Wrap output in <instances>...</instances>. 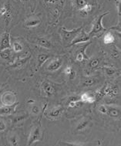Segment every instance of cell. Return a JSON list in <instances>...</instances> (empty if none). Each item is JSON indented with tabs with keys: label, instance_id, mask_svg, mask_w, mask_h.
Wrapping results in <instances>:
<instances>
[{
	"label": "cell",
	"instance_id": "1",
	"mask_svg": "<svg viewBox=\"0 0 121 146\" xmlns=\"http://www.w3.org/2000/svg\"><path fill=\"white\" fill-rule=\"evenodd\" d=\"M110 13V11L106 12L104 14L100 15L98 18L96 20V21L94 22V23L93 24V27L91 29V31L89 33V35L90 37H94L97 36L98 35H100V34H103L104 31H107V29L105 28H104L103 24H102V20H103L104 17L106 16L107 15H108Z\"/></svg>",
	"mask_w": 121,
	"mask_h": 146
},
{
	"label": "cell",
	"instance_id": "2",
	"mask_svg": "<svg viewBox=\"0 0 121 146\" xmlns=\"http://www.w3.org/2000/svg\"><path fill=\"white\" fill-rule=\"evenodd\" d=\"M83 29V26H81L79 28H77L75 29L68 31L65 27H62L60 29V34L62 40L64 42H70L76 36L78 33L81 32V31Z\"/></svg>",
	"mask_w": 121,
	"mask_h": 146
},
{
	"label": "cell",
	"instance_id": "3",
	"mask_svg": "<svg viewBox=\"0 0 121 146\" xmlns=\"http://www.w3.org/2000/svg\"><path fill=\"white\" fill-rule=\"evenodd\" d=\"M1 102L3 106H12L17 103V96L13 91H6L2 94Z\"/></svg>",
	"mask_w": 121,
	"mask_h": 146
},
{
	"label": "cell",
	"instance_id": "4",
	"mask_svg": "<svg viewBox=\"0 0 121 146\" xmlns=\"http://www.w3.org/2000/svg\"><path fill=\"white\" fill-rule=\"evenodd\" d=\"M40 139H41V129H40V127H38V126L33 127L30 132V135H29L27 145L28 146L31 145L34 143H35L36 142L39 141Z\"/></svg>",
	"mask_w": 121,
	"mask_h": 146
},
{
	"label": "cell",
	"instance_id": "5",
	"mask_svg": "<svg viewBox=\"0 0 121 146\" xmlns=\"http://www.w3.org/2000/svg\"><path fill=\"white\" fill-rule=\"evenodd\" d=\"M90 39H91V37L89 36V34L85 32L82 29V30L81 31V32L78 33V35L70 42V46L76 45L78 44L83 43V42H87L90 40Z\"/></svg>",
	"mask_w": 121,
	"mask_h": 146
},
{
	"label": "cell",
	"instance_id": "6",
	"mask_svg": "<svg viewBox=\"0 0 121 146\" xmlns=\"http://www.w3.org/2000/svg\"><path fill=\"white\" fill-rule=\"evenodd\" d=\"M10 48H12V44L10 42V33L5 32L2 34L0 39V51Z\"/></svg>",
	"mask_w": 121,
	"mask_h": 146
},
{
	"label": "cell",
	"instance_id": "7",
	"mask_svg": "<svg viewBox=\"0 0 121 146\" xmlns=\"http://www.w3.org/2000/svg\"><path fill=\"white\" fill-rule=\"evenodd\" d=\"M62 63H63V60L61 58H55V59L52 60V61H50V63L48 64L47 68L48 71H58V69L60 68V67L62 66Z\"/></svg>",
	"mask_w": 121,
	"mask_h": 146
},
{
	"label": "cell",
	"instance_id": "8",
	"mask_svg": "<svg viewBox=\"0 0 121 146\" xmlns=\"http://www.w3.org/2000/svg\"><path fill=\"white\" fill-rule=\"evenodd\" d=\"M18 105V103L17 102L12 106H4L3 107L0 108V116H8L14 113Z\"/></svg>",
	"mask_w": 121,
	"mask_h": 146
},
{
	"label": "cell",
	"instance_id": "9",
	"mask_svg": "<svg viewBox=\"0 0 121 146\" xmlns=\"http://www.w3.org/2000/svg\"><path fill=\"white\" fill-rule=\"evenodd\" d=\"M98 79L94 76H85L81 79V84L83 87H91L97 83H98Z\"/></svg>",
	"mask_w": 121,
	"mask_h": 146
},
{
	"label": "cell",
	"instance_id": "10",
	"mask_svg": "<svg viewBox=\"0 0 121 146\" xmlns=\"http://www.w3.org/2000/svg\"><path fill=\"white\" fill-rule=\"evenodd\" d=\"M41 23V20L39 18L36 16H31L27 18L25 22V26L27 28H32L36 27V26H38Z\"/></svg>",
	"mask_w": 121,
	"mask_h": 146
},
{
	"label": "cell",
	"instance_id": "11",
	"mask_svg": "<svg viewBox=\"0 0 121 146\" xmlns=\"http://www.w3.org/2000/svg\"><path fill=\"white\" fill-rule=\"evenodd\" d=\"M104 94L110 97H115L118 95V89L115 86L104 85Z\"/></svg>",
	"mask_w": 121,
	"mask_h": 146
},
{
	"label": "cell",
	"instance_id": "12",
	"mask_svg": "<svg viewBox=\"0 0 121 146\" xmlns=\"http://www.w3.org/2000/svg\"><path fill=\"white\" fill-rule=\"evenodd\" d=\"M43 90L46 95L48 96H52L55 94L56 90L54 87V86L52 85L49 82H44L43 84Z\"/></svg>",
	"mask_w": 121,
	"mask_h": 146
},
{
	"label": "cell",
	"instance_id": "13",
	"mask_svg": "<svg viewBox=\"0 0 121 146\" xmlns=\"http://www.w3.org/2000/svg\"><path fill=\"white\" fill-rule=\"evenodd\" d=\"M62 111H63V108L61 107V106H58V107L54 108L52 110H51L48 114V116L51 118H53V119H58L61 116Z\"/></svg>",
	"mask_w": 121,
	"mask_h": 146
},
{
	"label": "cell",
	"instance_id": "14",
	"mask_svg": "<svg viewBox=\"0 0 121 146\" xmlns=\"http://www.w3.org/2000/svg\"><path fill=\"white\" fill-rule=\"evenodd\" d=\"M81 100L83 101V103H93L94 102L96 101V98L94 95L88 93V92H85V93H83L81 96Z\"/></svg>",
	"mask_w": 121,
	"mask_h": 146
},
{
	"label": "cell",
	"instance_id": "15",
	"mask_svg": "<svg viewBox=\"0 0 121 146\" xmlns=\"http://www.w3.org/2000/svg\"><path fill=\"white\" fill-rule=\"evenodd\" d=\"M107 115L113 118H119L120 116V111L119 109H118L116 108L110 107V106H107Z\"/></svg>",
	"mask_w": 121,
	"mask_h": 146
},
{
	"label": "cell",
	"instance_id": "16",
	"mask_svg": "<svg viewBox=\"0 0 121 146\" xmlns=\"http://www.w3.org/2000/svg\"><path fill=\"white\" fill-rule=\"evenodd\" d=\"M115 40V36H114L113 34H112L110 31H108L104 35L103 42L106 44H111L114 43Z\"/></svg>",
	"mask_w": 121,
	"mask_h": 146
},
{
	"label": "cell",
	"instance_id": "17",
	"mask_svg": "<svg viewBox=\"0 0 121 146\" xmlns=\"http://www.w3.org/2000/svg\"><path fill=\"white\" fill-rule=\"evenodd\" d=\"M36 43L39 45L40 47H42L44 48L50 49L52 47L51 42L45 38H38L36 41Z\"/></svg>",
	"mask_w": 121,
	"mask_h": 146
},
{
	"label": "cell",
	"instance_id": "18",
	"mask_svg": "<svg viewBox=\"0 0 121 146\" xmlns=\"http://www.w3.org/2000/svg\"><path fill=\"white\" fill-rule=\"evenodd\" d=\"M0 57L5 60H10L12 58V50L11 48L6 49V50L0 51Z\"/></svg>",
	"mask_w": 121,
	"mask_h": 146
},
{
	"label": "cell",
	"instance_id": "19",
	"mask_svg": "<svg viewBox=\"0 0 121 146\" xmlns=\"http://www.w3.org/2000/svg\"><path fill=\"white\" fill-rule=\"evenodd\" d=\"M50 58V55L47 54H44V53H41L37 57V60H38V68L42 67L44 65V63Z\"/></svg>",
	"mask_w": 121,
	"mask_h": 146
},
{
	"label": "cell",
	"instance_id": "20",
	"mask_svg": "<svg viewBox=\"0 0 121 146\" xmlns=\"http://www.w3.org/2000/svg\"><path fill=\"white\" fill-rule=\"evenodd\" d=\"M10 7H9V8H8V10H7L6 13L2 15L4 21H5V23H6V25L10 24L12 19H13V11H12L11 8H10Z\"/></svg>",
	"mask_w": 121,
	"mask_h": 146
},
{
	"label": "cell",
	"instance_id": "21",
	"mask_svg": "<svg viewBox=\"0 0 121 146\" xmlns=\"http://www.w3.org/2000/svg\"><path fill=\"white\" fill-rule=\"evenodd\" d=\"M29 58H30V56L27 57V58H22V59L21 60H19L15 62V63L13 66H10V67L13 68H22L24 65L27 63L28 60H29Z\"/></svg>",
	"mask_w": 121,
	"mask_h": 146
},
{
	"label": "cell",
	"instance_id": "22",
	"mask_svg": "<svg viewBox=\"0 0 121 146\" xmlns=\"http://www.w3.org/2000/svg\"><path fill=\"white\" fill-rule=\"evenodd\" d=\"M88 3V0H73L74 7L78 10H81Z\"/></svg>",
	"mask_w": 121,
	"mask_h": 146
},
{
	"label": "cell",
	"instance_id": "23",
	"mask_svg": "<svg viewBox=\"0 0 121 146\" xmlns=\"http://www.w3.org/2000/svg\"><path fill=\"white\" fill-rule=\"evenodd\" d=\"M91 10H92V5H91L90 3H88L84 7H83L81 10H79L80 14H81V16L86 17L87 16L88 14L89 13V12L91 11Z\"/></svg>",
	"mask_w": 121,
	"mask_h": 146
},
{
	"label": "cell",
	"instance_id": "24",
	"mask_svg": "<svg viewBox=\"0 0 121 146\" xmlns=\"http://www.w3.org/2000/svg\"><path fill=\"white\" fill-rule=\"evenodd\" d=\"M44 2L48 6L56 5L58 7H62L64 4V0H44Z\"/></svg>",
	"mask_w": 121,
	"mask_h": 146
},
{
	"label": "cell",
	"instance_id": "25",
	"mask_svg": "<svg viewBox=\"0 0 121 146\" xmlns=\"http://www.w3.org/2000/svg\"><path fill=\"white\" fill-rule=\"evenodd\" d=\"M89 124V121L88 119H83L78 123L76 127V130L77 131H82V130L85 129L88 127Z\"/></svg>",
	"mask_w": 121,
	"mask_h": 146
},
{
	"label": "cell",
	"instance_id": "26",
	"mask_svg": "<svg viewBox=\"0 0 121 146\" xmlns=\"http://www.w3.org/2000/svg\"><path fill=\"white\" fill-rule=\"evenodd\" d=\"M12 48H13V51L16 53L20 52L22 50L23 47H22V45L21 44L20 42H13V44H12Z\"/></svg>",
	"mask_w": 121,
	"mask_h": 146
},
{
	"label": "cell",
	"instance_id": "27",
	"mask_svg": "<svg viewBox=\"0 0 121 146\" xmlns=\"http://www.w3.org/2000/svg\"><path fill=\"white\" fill-rule=\"evenodd\" d=\"M103 70L107 75L110 76L115 75V73L117 72L116 69L111 67V66H104V67H103Z\"/></svg>",
	"mask_w": 121,
	"mask_h": 146
},
{
	"label": "cell",
	"instance_id": "28",
	"mask_svg": "<svg viewBox=\"0 0 121 146\" xmlns=\"http://www.w3.org/2000/svg\"><path fill=\"white\" fill-rule=\"evenodd\" d=\"M83 102L81 100H69L68 102V106L70 108H78L81 106L83 104Z\"/></svg>",
	"mask_w": 121,
	"mask_h": 146
},
{
	"label": "cell",
	"instance_id": "29",
	"mask_svg": "<svg viewBox=\"0 0 121 146\" xmlns=\"http://www.w3.org/2000/svg\"><path fill=\"white\" fill-rule=\"evenodd\" d=\"M111 55L112 58H116V59L119 58L120 55L119 50L115 46H112L111 47Z\"/></svg>",
	"mask_w": 121,
	"mask_h": 146
},
{
	"label": "cell",
	"instance_id": "30",
	"mask_svg": "<svg viewBox=\"0 0 121 146\" xmlns=\"http://www.w3.org/2000/svg\"><path fill=\"white\" fill-rule=\"evenodd\" d=\"M99 65V59H92L89 61V66L91 68H97Z\"/></svg>",
	"mask_w": 121,
	"mask_h": 146
},
{
	"label": "cell",
	"instance_id": "31",
	"mask_svg": "<svg viewBox=\"0 0 121 146\" xmlns=\"http://www.w3.org/2000/svg\"><path fill=\"white\" fill-rule=\"evenodd\" d=\"M10 145H12L13 146H16V145H18V142H19V140H18V136L17 135H13V136H11L10 137Z\"/></svg>",
	"mask_w": 121,
	"mask_h": 146
},
{
	"label": "cell",
	"instance_id": "32",
	"mask_svg": "<svg viewBox=\"0 0 121 146\" xmlns=\"http://www.w3.org/2000/svg\"><path fill=\"white\" fill-rule=\"evenodd\" d=\"M31 112L32 113L34 114V115H38L40 113V108L38 106H36V105H34L31 108Z\"/></svg>",
	"mask_w": 121,
	"mask_h": 146
},
{
	"label": "cell",
	"instance_id": "33",
	"mask_svg": "<svg viewBox=\"0 0 121 146\" xmlns=\"http://www.w3.org/2000/svg\"><path fill=\"white\" fill-rule=\"evenodd\" d=\"M7 129V124L4 120L0 119V132H5Z\"/></svg>",
	"mask_w": 121,
	"mask_h": 146
},
{
	"label": "cell",
	"instance_id": "34",
	"mask_svg": "<svg viewBox=\"0 0 121 146\" xmlns=\"http://www.w3.org/2000/svg\"><path fill=\"white\" fill-rule=\"evenodd\" d=\"M99 111L103 114H107V106H104V105H102V106H99Z\"/></svg>",
	"mask_w": 121,
	"mask_h": 146
},
{
	"label": "cell",
	"instance_id": "35",
	"mask_svg": "<svg viewBox=\"0 0 121 146\" xmlns=\"http://www.w3.org/2000/svg\"><path fill=\"white\" fill-rule=\"evenodd\" d=\"M73 68H72V66H67V67H66L65 69L64 70V73H65V74L66 75L68 76L69 74H70V73L72 72V71H73Z\"/></svg>",
	"mask_w": 121,
	"mask_h": 146
},
{
	"label": "cell",
	"instance_id": "36",
	"mask_svg": "<svg viewBox=\"0 0 121 146\" xmlns=\"http://www.w3.org/2000/svg\"><path fill=\"white\" fill-rule=\"evenodd\" d=\"M116 7H117V10H118V16L120 18V0H118V1H116Z\"/></svg>",
	"mask_w": 121,
	"mask_h": 146
},
{
	"label": "cell",
	"instance_id": "37",
	"mask_svg": "<svg viewBox=\"0 0 121 146\" xmlns=\"http://www.w3.org/2000/svg\"><path fill=\"white\" fill-rule=\"evenodd\" d=\"M75 75H76V74H75V71H74V70H73V71H72V72L70 73L68 76H69V78H70V79H73L75 77Z\"/></svg>",
	"mask_w": 121,
	"mask_h": 146
},
{
	"label": "cell",
	"instance_id": "38",
	"mask_svg": "<svg viewBox=\"0 0 121 146\" xmlns=\"http://www.w3.org/2000/svg\"><path fill=\"white\" fill-rule=\"evenodd\" d=\"M62 145H81L83 143H61Z\"/></svg>",
	"mask_w": 121,
	"mask_h": 146
},
{
	"label": "cell",
	"instance_id": "39",
	"mask_svg": "<svg viewBox=\"0 0 121 146\" xmlns=\"http://www.w3.org/2000/svg\"><path fill=\"white\" fill-rule=\"evenodd\" d=\"M2 92H3V88H0V95H2Z\"/></svg>",
	"mask_w": 121,
	"mask_h": 146
},
{
	"label": "cell",
	"instance_id": "40",
	"mask_svg": "<svg viewBox=\"0 0 121 146\" xmlns=\"http://www.w3.org/2000/svg\"><path fill=\"white\" fill-rule=\"evenodd\" d=\"M26 1H27V0H20V2H26Z\"/></svg>",
	"mask_w": 121,
	"mask_h": 146
}]
</instances>
